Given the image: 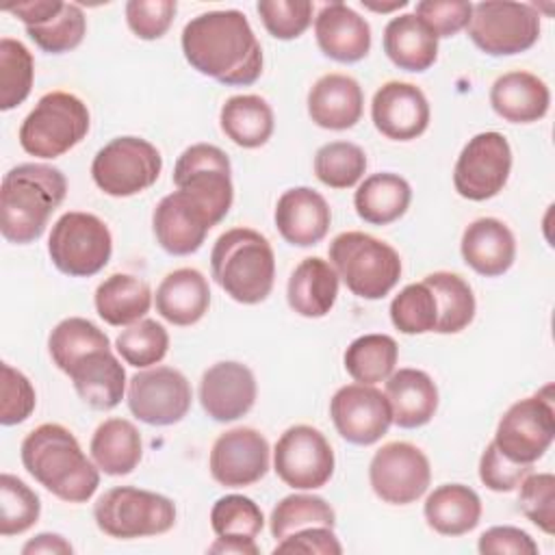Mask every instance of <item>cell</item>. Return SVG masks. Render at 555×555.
Listing matches in <instances>:
<instances>
[{"label":"cell","mask_w":555,"mask_h":555,"mask_svg":"<svg viewBox=\"0 0 555 555\" xmlns=\"http://www.w3.org/2000/svg\"><path fill=\"white\" fill-rule=\"evenodd\" d=\"M182 52L193 69L230 87H245L262 74V48L245 13L206 11L182 28Z\"/></svg>","instance_id":"cell-1"},{"label":"cell","mask_w":555,"mask_h":555,"mask_svg":"<svg viewBox=\"0 0 555 555\" xmlns=\"http://www.w3.org/2000/svg\"><path fill=\"white\" fill-rule=\"evenodd\" d=\"M20 455L28 475L61 501L85 503L100 486V468L82 453L76 436L59 423L35 427L24 438Z\"/></svg>","instance_id":"cell-2"},{"label":"cell","mask_w":555,"mask_h":555,"mask_svg":"<svg viewBox=\"0 0 555 555\" xmlns=\"http://www.w3.org/2000/svg\"><path fill=\"white\" fill-rule=\"evenodd\" d=\"M67 195L61 169L43 163H22L9 169L0 189V232L9 243L37 241L50 215Z\"/></svg>","instance_id":"cell-3"},{"label":"cell","mask_w":555,"mask_h":555,"mask_svg":"<svg viewBox=\"0 0 555 555\" xmlns=\"http://www.w3.org/2000/svg\"><path fill=\"white\" fill-rule=\"evenodd\" d=\"M215 282L234 301L254 306L271 295L275 282V254L267 236L251 228L223 232L210 251Z\"/></svg>","instance_id":"cell-4"},{"label":"cell","mask_w":555,"mask_h":555,"mask_svg":"<svg viewBox=\"0 0 555 555\" xmlns=\"http://www.w3.org/2000/svg\"><path fill=\"white\" fill-rule=\"evenodd\" d=\"M330 262L345 286L360 299L386 297L401 278L397 249L358 230L343 232L330 243Z\"/></svg>","instance_id":"cell-5"},{"label":"cell","mask_w":555,"mask_h":555,"mask_svg":"<svg viewBox=\"0 0 555 555\" xmlns=\"http://www.w3.org/2000/svg\"><path fill=\"white\" fill-rule=\"evenodd\" d=\"M87 104L67 91H50L20 126V145L37 158H59L78 145L89 132Z\"/></svg>","instance_id":"cell-6"},{"label":"cell","mask_w":555,"mask_h":555,"mask_svg":"<svg viewBox=\"0 0 555 555\" xmlns=\"http://www.w3.org/2000/svg\"><path fill=\"white\" fill-rule=\"evenodd\" d=\"M93 518L102 533L134 540L167 533L176 525V505L158 492L117 486L95 501Z\"/></svg>","instance_id":"cell-7"},{"label":"cell","mask_w":555,"mask_h":555,"mask_svg":"<svg viewBox=\"0 0 555 555\" xmlns=\"http://www.w3.org/2000/svg\"><path fill=\"white\" fill-rule=\"evenodd\" d=\"M48 254L61 273L69 278H89L108 264L113 254V236L100 217L69 210L52 225Z\"/></svg>","instance_id":"cell-8"},{"label":"cell","mask_w":555,"mask_h":555,"mask_svg":"<svg viewBox=\"0 0 555 555\" xmlns=\"http://www.w3.org/2000/svg\"><path fill=\"white\" fill-rule=\"evenodd\" d=\"M470 41L490 56H509L529 50L540 37V13L533 4L486 0L473 4Z\"/></svg>","instance_id":"cell-9"},{"label":"cell","mask_w":555,"mask_h":555,"mask_svg":"<svg viewBox=\"0 0 555 555\" xmlns=\"http://www.w3.org/2000/svg\"><path fill=\"white\" fill-rule=\"evenodd\" d=\"M555 438V408L553 386H544L540 392L512 403L501 416L494 434L496 449L512 462L529 464L538 462Z\"/></svg>","instance_id":"cell-10"},{"label":"cell","mask_w":555,"mask_h":555,"mask_svg":"<svg viewBox=\"0 0 555 555\" xmlns=\"http://www.w3.org/2000/svg\"><path fill=\"white\" fill-rule=\"evenodd\" d=\"M163 169L160 152L141 137H117L98 150L91 178L111 197H130L150 189Z\"/></svg>","instance_id":"cell-11"},{"label":"cell","mask_w":555,"mask_h":555,"mask_svg":"<svg viewBox=\"0 0 555 555\" xmlns=\"http://www.w3.org/2000/svg\"><path fill=\"white\" fill-rule=\"evenodd\" d=\"M173 184L202 202L217 223L228 215L234 199L230 158L210 143H195L178 156Z\"/></svg>","instance_id":"cell-12"},{"label":"cell","mask_w":555,"mask_h":555,"mask_svg":"<svg viewBox=\"0 0 555 555\" xmlns=\"http://www.w3.org/2000/svg\"><path fill=\"white\" fill-rule=\"evenodd\" d=\"M334 451L312 425H293L275 442L273 468L295 490L323 488L334 475Z\"/></svg>","instance_id":"cell-13"},{"label":"cell","mask_w":555,"mask_h":555,"mask_svg":"<svg viewBox=\"0 0 555 555\" xmlns=\"http://www.w3.org/2000/svg\"><path fill=\"white\" fill-rule=\"evenodd\" d=\"M512 171V147L501 132L475 134L457 156L453 169L455 191L470 202L499 195Z\"/></svg>","instance_id":"cell-14"},{"label":"cell","mask_w":555,"mask_h":555,"mask_svg":"<svg viewBox=\"0 0 555 555\" xmlns=\"http://www.w3.org/2000/svg\"><path fill=\"white\" fill-rule=\"evenodd\" d=\"M373 492L390 505H408L421 499L431 481L427 455L412 442H388L375 451L369 464Z\"/></svg>","instance_id":"cell-15"},{"label":"cell","mask_w":555,"mask_h":555,"mask_svg":"<svg viewBox=\"0 0 555 555\" xmlns=\"http://www.w3.org/2000/svg\"><path fill=\"white\" fill-rule=\"evenodd\" d=\"M128 408L147 425L165 427L182 421L191 410L193 390L189 379L171 366L139 371L128 382Z\"/></svg>","instance_id":"cell-16"},{"label":"cell","mask_w":555,"mask_h":555,"mask_svg":"<svg viewBox=\"0 0 555 555\" xmlns=\"http://www.w3.org/2000/svg\"><path fill=\"white\" fill-rule=\"evenodd\" d=\"M330 416L336 431L351 444L369 447L388 434L392 410L375 386L347 384L340 386L330 401Z\"/></svg>","instance_id":"cell-17"},{"label":"cell","mask_w":555,"mask_h":555,"mask_svg":"<svg viewBox=\"0 0 555 555\" xmlns=\"http://www.w3.org/2000/svg\"><path fill=\"white\" fill-rule=\"evenodd\" d=\"M269 442L254 427L223 431L208 457L210 475L225 488H245L260 481L269 470Z\"/></svg>","instance_id":"cell-18"},{"label":"cell","mask_w":555,"mask_h":555,"mask_svg":"<svg viewBox=\"0 0 555 555\" xmlns=\"http://www.w3.org/2000/svg\"><path fill=\"white\" fill-rule=\"evenodd\" d=\"M212 225H217V221L204 204L182 189L165 195L152 215L156 243L171 256H189L197 251Z\"/></svg>","instance_id":"cell-19"},{"label":"cell","mask_w":555,"mask_h":555,"mask_svg":"<svg viewBox=\"0 0 555 555\" xmlns=\"http://www.w3.org/2000/svg\"><path fill=\"white\" fill-rule=\"evenodd\" d=\"M256 377L249 366L225 360L208 366L199 382V403L217 423L245 416L256 403Z\"/></svg>","instance_id":"cell-20"},{"label":"cell","mask_w":555,"mask_h":555,"mask_svg":"<svg viewBox=\"0 0 555 555\" xmlns=\"http://www.w3.org/2000/svg\"><path fill=\"white\" fill-rule=\"evenodd\" d=\"M371 117L384 137L392 141H412L429 126V102L416 85L390 80L375 91Z\"/></svg>","instance_id":"cell-21"},{"label":"cell","mask_w":555,"mask_h":555,"mask_svg":"<svg viewBox=\"0 0 555 555\" xmlns=\"http://www.w3.org/2000/svg\"><path fill=\"white\" fill-rule=\"evenodd\" d=\"M314 37L325 56L358 63L371 50V26L345 2H327L314 17Z\"/></svg>","instance_id":"cell-22"},{"label":"cell","mask_w":555,"mask_h":555,"mask_svg":"<svg viewBox=\"0 0 555 555\" xmlns=\"http://www.w3.org/2000/svg\"><path fill=\"white\" fill-rule=\"evenodd\" d=\"M275 225L282 238L295 247H310L325 238L332 210L325 197L310 186H295L275 204Z\"/></svg>","instance_id":"cell-23"},{"label":"cell","mask_w":555,"mask_h":555,"mask_svg":"<svg viewBox=\"0 0 555 555\" xmlns=\"http://www.w3.org/2000/svg\"><path fill=\"white\" fill-rule=\"evenodd\" d=\"M69 375L78 397L93 410H113L126 392V371L111 349H93L78 358Z\"/></svg>","instance_id":"cell-24"},{"label":"cell","mask_w":555,"mask_h":555,"mask_svg":"<svg viewBox=\"0 0 555 555\" xmlns=\"http://www.w3.org/2000/svg\"><path fill=\"white\" fill-rule=\"evenodd\" d=\"M364 108V93L347 74H325L308 91V115L325 130L353 128Z\"/></svg>","instance_id":"cell-25"},{"label":"cell","mask_w":555,"mask_h":555,"mask_svg":"<svg viewBox=\"0 0 555 555\" xmlns=\"http://www.w3.org/2000/svg\"><path fill=\"white\" fill-rule=\"evenodd\" d=\"M460 249L464 262L473 271L486 278H496L514 264L516 238L501 219L481 217L466 225Z\"/></svg>","instance_id":"cell-26"},{"label":"cell","mask_w":555,"mask_h":555,"mask_svg":"<svg viewBox=\"0 0 555 555\" xmlns=\"http://www.w3.org/2000/svg\"><path fill=\"white\" fill-rule=\"evenodd\" d=\"M490 104L509 124H531L548 113L551 91L531 72H507L490 87Z\"/></svg>","instance_id":"cell-27"},{"label":"cell","mask_w":555,"mask_h":555,"mask_svg":"<svg viewBox=\"0 0 555 555\" xmlns=\"http://www.w3.org/2000/svg\"><path fill=\"white\" fill-rule=\"evenodd\" d=\"M338 273L330 260L321 256L304 258L291 273L286 284L288 306L306 319L325 317L338 297Z\"/></svg>","instance_id":"cell-28"},{"label":"cell","mask_w":555,"mask_h":555,"mask_svg":"<svg viewBox=\"0 0 555 555\" xmlns=\"http://www.w3.org/2000/svg\"><path fill=\"white\" fill-rule=\"evenodd\" d=\"M384 395L392 410V423L401 429L427 425L438 410V388L421 369L392 371Z\"/></svg>","instance_id":"cell-29"},{"label":"cell","mask_w":555,"mask_h":555,"mask_svg":"<svg viewBox=\"0 0 555 555\" xmlns=\"http://www.w3.org/2000/svg\"><path fill=\"white\" fill-rule=\"evenodd\" d=\"M156 312L173 325L197 323L210 306V288L206 278L191 267L176 269L163 278L154 295Z\"/></svg>","instance_id":"cell-30"},{"label":"cell","mask_w":555,"mask_h":555,"mask_svg":"<svg viewBox=\"0 0 555 555\" xmlns=\"http://www.w3.org/2000/svg\"><path fill=\"white\" fill-rule=\"evenodd\" d=\"M386 56L405 72H425L438 59V37L414 13L392 17L384 28Z\"/></svg>","instance_id":"cell-31"},{"label":"cell","mask_w":555,"mask_h":555,"mask_svg":"<svg viewBox=\"0 0 555 555\" xmlns=\"http://www.w3.org/2000/svg\"><path fill=\"white\" fill-rule=\"evenodd\" d=\"M427 525L440 535H464L479 525L481 499L464 483H442L425 499Z\"/></svg>","instance_id":"cell-32"},{"label":"cell","mask_w":555,"mask_h":555,"mask_svg":"<svg viewBox=\"0 0 555 555\" xmlns=\"http://www.w3.org/2000/svg\"><path fill=\"white\" fill-rule=\"evenodd\" d=\"M89 453L102 473L113 477L128 475L143 455L141 434L128 418H106L95 427Z\"/></svg>","instance_id":"cell-33"},{"label":"cell","mask_w":555,"mask_h":555,"mask_svg":"<svg viewBox=\"0 0 555 555\" xmlns=\"http://www.w3.org/2000/svg\"><path fill=\"white\" fill-rule=\"evenodd\" d=\"M93 304L104 323L115 327L132 325L150 312L152 291L147 282L134 275L113 273L98 284Z\"/></svg>","instance_id":"cell-34"},{"label":"cell","mask_w":555,"mask_h":555,"mask_svg":"<svg viewBox=\"0 0 555 555\" xmlns=\"http://www.w3.org/2000/svg\"><path fill=\"white\" fill-rule=\"evenodd\" d=\"M412 202V189L399 173L382 171L362 180L353 195L360 219L373 225H388L405 215Z\"/></svg>","instance_id":"cell-35"},{"label":"cell","mask_w":555,"mask_h":555,"mask_svg":"<svg viewBox=\"0 0 555 555\" xmlns=\"http://www.w3.org/2000/svg\"><path fill=\"white\" fill-rule=\"evenodd\" d=\"M223 134L247 150L264 145L273 134V111L269 102L254 93L232 95L223 102L219 113Z\"/></svg>","instance_id":"cell-36"},{"label":"cell","mask_w":555,"mask_h":555,"mask_svg":"<svg viewBox=\"0 0 555 555\" xmlns=\"http://www.w3.org/2000/svg\"><path fill=\"white\" fill-rule=\"evenodd\" d=\"M436 295L438 334H457L475 319V295L470 284L451 271H434L423 280Z\"/></svg>","instance_id":"cell-37"},{"label":"cell","mask_w":555,"mask_h":555,"mask_svg":"<svg viewBox=\"0 0 555 555\" xmlns=\"http://www.w3.org/2000/svg\"><path fill=\"white\" fill-rule=\"evenodd\" d=\"M399 347L397 340L388 334H364L349 343L345 349L343 362L345 371L358 384H377L386 382L397 364Z\"/></svg>","instance_id":"cell-38"},{"label":"cell","mask_w":555,"mask_h":555,"mask_svg":"<svg viewBox=\"0 0 555 555\" xmlns=\"http://www.w3.org/2000/svg\"><path fill=\"white\" fill-rule=\"evenodd\" d=\"M48 349L52 362L67 373L72 364L93 349H111L108 336L89 319L69 317L54 325L48 336Z\"/></svg>","instance_id":"cell-39"},{"label":"cell","mask_w":555,"mask_h":555,"mask_svg":"<svg viewBox=\"0 0 555 555\" xmlns=\"http://www.w3.org/2000/svg\"><path fill=\"white\" fill-rule=\"evenodd\" d=\"M336 514L332 505L317 494H288L271 512L269 527L275 540L306 527H334Z\"/></svg>","instance_id":"cell-40"},{"label":"cell","mask_w":555,"mask_h":555,"mask_svg":"<svg viewBox=\"0 0 555 555\" xmlns=\"http://www.w3.org/2000/svg\"><path fill=\"white\" fill-rule=\"evenodd\" d=\"M35 63L28 48L11 37L0 39V108L20 106L33 89Z\"/></svg>","instance_id":"cell-41"},{"label":"cell","mask_w":555,"mask_h":555,"mask_svg":"<svg viewBox=\"0 0 555 555\" xmlns=\"http://www.w3.org/2000/svg\"><path fill=\"white\" fill-rule=\"evenodd\" d=\"M366 171V154L349 141H330L314 154V173L330 189H349Z\"/></svg>","instance_id":"cell-42"},{"label":"cell","mask_w":555,"mask_h":555,"mask_svg":"<svg viewBox=\"0 0 555 555\" xmlns=\"http://www.w3.org/2000/svg\"><path fill=\"white\" fill-rule=\"evenodd\" d=\"M390 321L401 334L436 332L438 304L434 291L425 282L408 284L390 301Z\"/></svg>","instance_id":"cell-43"},{"label":"cell","mask_w":555,"mask_h":555,"mask_svg":"<svg viewBox=\"0 0 555 555\" xmlns=\"http://www.w3.org/2000/svg\"><path fill=\"white\" fill-rule=\"evenodd\" d=\"M115 349L126 364L147 369L167 356L169 334L158 321L141 319L119 332L115 338Z\"/></svg>","instance_id":"cell-44"},{"label":"cell","mask_w":555,"mask_h":555,"mask_svg":"<svg viewBox=\"0 0 555 555\" xmlns=\"http://www.w3.org/2000/svg\"><path fill=\"white\" fill-rule=\"evenodd\" d=\"M41 514V501L22 479L11 473L0 475V535L28 531Z\"/></svg>","instance_id":"cell-45"},{"label":"cell","mask_w":555,"mask_h":555,"mask_svg":"<svg viewBox=\"0 0 555 555\" xmlns=\"http://www.w3.org/2000/svg\"><path fill=\"white\" fill-rule=\"evenodd\" d=\"M210 527L217 538L256 540L264 527V516L258 503L243 494H225L210 509Z\"/></svg>","instance_id":"cell-46"},{"label":"cell","mask_w":555,"mask_h":555,"mask_svg":"<svg viewBox=\"0 0 555 555\" xmlns=\"http://www.w3.org/2000/svg\"><path fill=\"white\" fill-rule=\"evenodd\" d=\"M26 33L43 52L63 54L80 46L87 33V17L78 4L65 2L54 17L39 26H28Z\"/></svg>","instance_id":"cell-47"},{"label":"cell","mask_w":555,"mask_h":555,"mask_svg":"<svg viewBox=\"0 0 555 555\" xmlns=\"http://www.w3.org/2000/svg\"><path fill=\"white\" fill-rule=\"evenodd\" d=\"M256 9L267 33L282 41L301 37L312 22V2L308 0H260Z\"/></svg>","instance_id":"cell-48"},{"label":"cell","mask_w":555,"mask_h":555,"mask_svg":"<svg viewBox=\"0 0 555 555\" xmlns=\"http://www.w3.org/2000/svg\"><path fill=\"white\" fill-rule=\"evenodd\" d=\"M518 505L535 527L551 535L555 531V477L551 473H529L520 481Z\"/></svg>","instance_id":"cell-49"},{"label":"cell","mask_w":555,"mask_h":555,"mask_svg":"<svg viewBox=\"0 0 555 555\" xmlns=\"http://www.w3.org/2000/svg\"><path fill=\"white\" fill-rule=\"evenodd\" d=\"M176 11V0H130L126 2V22L139 39L152 41L169 30Z\"/></svg>","instance_id":"cell-50"},{"label":"cell","mask_w":555,"mask_h":555,"mask_svg":"<svg viewBox=\"0 0 555 555\" xmlns=\"http://www.w3.org/2000/svg\"><path fill=\"white\" fill-rule=\"evenodd\" d=\"M37 397L30 379L13 369L11 364H2V405H0V423L17 425L26 421L35 410Z\"/></svg>","instance_id":"cell-51"},{"label":"cell","mask_w":555,"mask_h":555,"mask_svg":"<svg viewBox=\"0 0 555 555\" xmlns=\"http://www.w3.org/2000/svg\"><path fill=\"white\" fill-rule=\"evenodd\" d=\"M473 4L466 0H421L414 15H418L436 37H453L468 26Z\"/></svg>","instance_id":"cell-52"},{"label":"cell","mask_w":555,"mask_h":555,"mask_svg":"<svg viewBox=\"0 0 555 555\" xmlns=\"http://www.w3.org/2000/svg\"><path fill=\"white\" fill-rule=\"evenodd\" d=\"M531 473L529 464L507 460L494 442H490L479 457V479L492 492H512Z\"/></svg>","instance_id":"cell-53"},{"label":"cell","mask_w":555,"mask_h":555,"mask_svg":"<svg viewBox=\"0 0 555 555\" xmlns=\"http://www.w3.org/2000/svg\"><path fill=\"white\" fill-rule=\"evenodd\" d=\"M273 553H317L340 555L343 546L334 533V527H306L278 540Z\"/></svg>","instance_id":"cell-54"},{"label":"cell","mask_w":555,"mask_h":555,"mask_svg":"<svg viewBox=\"0 0 555 555\" xmlns=\"http://www.w3.org/2000/svg\"><path fill=\"white\" fill-rule=\"evenodd\" d=\"M477 548L483 555H505V553L535 555L538 553V544L533 542V538L527 531L512 525H496L486 529L479 535Z\"/></svg>","instance_id":"cell-55"},{"label":"cell","mask_w":555,"mask_h":555,"mask_svg":"<svg viewBox=\"0 0 555 555\" xmlns=\"http://www.w3.org/2000/svg\"><path fill=\"white\" fill-rule=\"evenodd\" d=\"M65 2L61 0H30V2H17L7 7L4 11L13 13L17 20L24 22V26H39L43 22H48L50 17H54Z\"/></svg>","instance_id":"cell-56"},{"label":"cell","mask_w":555,"mask_h":555,"mask_svg":"<svg viewBox=\"0 0 555 555\" xmlns=\"http://www.w3.org/2000/svg\"><path fill=\"white\" fill-rule=\"evenodd\" d=\"M24 555H35V553H74V546L59 533H39L33 540H28L22 546Z\"/></svg>","instance_id":"cell-57"},{"label":"cell","mask_w":555,"mask_h":555,"mask_svg":"<svg viewBox=\"0 0 555 555\" xmlns=\"http://www.w3.org/2000/svg\"><path fill=\"white\" fill-rule=\"evenodd\" d=\"M208 553H221V555H258L260 548L254 540H243V538H217L210 546Z\"/></svg>","instance_id":"cell-58"},{"label":"cell","mask_w":555,"mask_h":555,"mask_svg":"<svg viewBox=\"0 0 555 555\" xmlns=\"http://www.w3.org/2000/svg\"><path fill=\"white\" fill-rule=\"evenodd\" d=\"M364 9H371V11H377V13H388V11H395V9H403L408 7V0H395V2H388V4H379V2H371V0H362Z\"/></svg>","instance_id":"cell-59"}]
</instances>
